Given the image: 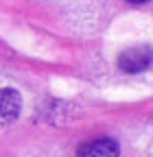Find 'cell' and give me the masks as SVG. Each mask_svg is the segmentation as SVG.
Returning a JSON list of instances; mask_svg holds the SVG:
<instances>
[{"mask_svg": "<svg viewBox=\"0 0 153 157\" xmlns=\"http://www.w3.org/2000/svg\"><path fill=\"white\" fill-rule=\"evenodd\" d=\"M22 109V96L20 92H15L11 87L0 90V124H9L13 122Z\"/></svg>", "mask_w": 153, "mask_h": 157, "instance_id": "2", "label": "cell"}, {"mask_svg": "<svg viewBox=\"0 0 153 157\" xmlns=\"http://www.w3.org/2000/svg\"><path fill=\"white\" fill-rule=\"evenodd\" d=\"M129 5H144V2H149V0H127Z\"/></svg>", "mask_w": 153, "mask_h": 157, "instance_id": "4", "label": "cell"}, {"mask_svg": "<svg viewBox=\"0 0 153 157\" xmlns=\"http://www.w3.org/2000/svg\"><path fill=\"white\" fill-rule=\"evenodd\" d=\"M153 61V50L151 46H129L118 55V68L123 72L136 74L149 68V63Z\"/></svg>", "mask_w": 153, "mask_h": 157, "instance_id": "1", "label": "cell"}, {"mask_svg": "<svg viewBox=\"0 0 153 157\" xmlns=\"http://www.w3.org/2000/svg\"><path fill=\"white\" fill-rule=\"evenodd\" d=\"M76 157H118V144L109 140V137H101V140H92L79 146Z\"/></svg>", "mask_w": 153, "mask_h": 157, "instance_id": "3", "label": "cell"}]
</instances>
